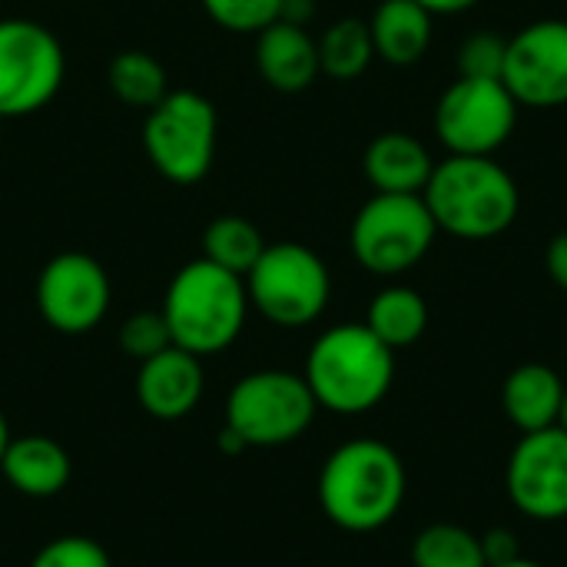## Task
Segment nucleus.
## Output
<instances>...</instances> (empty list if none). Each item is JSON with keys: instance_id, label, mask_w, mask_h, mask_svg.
Masks as SVG:
<instances>
[{"instance_id": "nucleus-15", "label": "nucleus", "mask_w": 567, "mask_h": 567, "mask_svg": "<svg viewBox=\"0 0 567 567\" xmlns=\"http://www.w3.org/2000/svg\"><path fill=\"white\" fill-rule=\"evenodd\" d=\"M256 70L279 93H302L319 70V43L306 27L276 20L256 33Z\"/></svg>"}, {"instance_id": "nucleus-19", "label": "nucleus", "mask_w": 567, "mask_h": 567, "mask_svg": "<svg viewBox=\"0 0 567 567\" xmlns=\"http://www.w3.org/2000/svg\"><path fill=\"white\" fill-rule=\"evenodd\" d=\"M375 56L392 66L419 63L432 47V13L415 0H382L369 20Z\"/></svg>"}, {"instance_id": "nucleus-28", "label": "nucleus", "mask_w": 567, "mask_h": 567, "mask_svg": "<svg viewBox=\"0 0 567 567\" xmlns=\"http://www.w3.org/2000/svg\"><path fill=\"white\" fill-rule=\"evenodd\" d=\"M30 567H113V561L100 542L83 538V535H63V538L47 542L33 555Z\"/></svg>"}, {"instance_id": "nucleus-4", "label": "nucleus", "mask_w": 567, "mask_h": 567, "mask_svg": "<svg viewBox=\"0 0 567 567\" xmlns=\"http://www.w3.org/2000/svg\"><path fill=\"white\" fill-rule=\"evenodd\" d=\"M159 312L169 326L173 346L199 359L216 355L243 336L249 316L246 279L219 269L209 259L186 262L173 276Z\"/></svg>"}, {"instance_id": "nucleus-32", "label": "nucleus", "mask_w": 567, "mask_h": 567, "mask_svg": "<svg viewBox=\"0 0 567 567\" xmlns=\"http://www.w3.org/2000/svg\"><path fill=\"white\" fill-rule=\"evenodd\" d=\"M419 7H425L432 17H452V13H465L472 10L478 0H415Z\"/></svg>"}, {"instance_id": "nucleus-5", "label": "nucleus", "mask_w": 567, "mask_h": 567, "mask_svg": "<svg viewBox=\"0 0 567 567\" xmlns=\"http://www.w3.org/2000/svg\"><path fill=\"white\" fill-rule=\"evenodd\" d=\"M319 402L309 382L286 369L243 375L226 395V425L246 449H279L309 432Z\"/></svg>"}, {"instance_id": "nucleus-27", "label": "nucleus", "mask_w": 567, "mask_h": 567, "mask_svg": "<svg viewBox=\"0 0 567 567\" xmlns=\"http://www.w3.org/2000/svg\"><path fill=\"white\" fill-rule=\"evenodd\" d=\"M505 53H508V40L498 33H472L462 40L455 66L458 76H472V80H502L505 73Z\"/></svg>"}, {"instance_id": "nucleus-18", "label": "nucleus", "mask_w": 567, "mask_h": 567, "mask_svg": "<svg viewBox=\"0 0 567 567\" xmlns=\"http://www.w3.org/2000/svg\"><path fill=\"white\" fill-rule=\"evenodd\" d=\"M362 169L375 193H425L435 159L425 143L392 130L369 143Z\"/></svg>"}, {"instance_id": "nucleus-31", "label": "nucleus", "mask_w": 567, "mask_h": 567, "mask_svg": "<svg viewBox=\"0 0 567 567\" xmlns=\"http://www.w3.org/2000/svg\"><path fill=\"white\" fill-rule=\"evenodd\" d=\"M316 13V0H282V13L279 20L286 23H296V27H306Z\"/></svg>"}, {"instance_id": "nucleus-23", "label": "nucleus", "mask_w": 567, "mask_h": 567, "mask_svg": "<svg viewBox=\"0 0 567 567\" xmlns=\"http://www.w3.org/2000/svg\"><path fill=\"white\" fill-rule=\"evenodd\" d=\"M106 83L113 96L126 106L153 110L166 93V66L146 50H123L106 66Z\"/></svg>"}, {"instance_id": "nucleus-34", "label": "nucleus", "mask_w": 567, "mask_h": 567, "mask_svg": "<svg viewBox=\"0 0 567 567\" xmlns=\"http://www.w3.org/2000/svg\"><path fill=\"white\" fill-rule=\"evenodd\" d=\"M10 425H7V415L0 412V458H3V452H7V445H10Z\"/></svg>"}, {"instance_id": "nucleus-29", "label": "nucleus", "mask_w": 567, "mask_h": 567, "mask_svg": "<svg viewBox=\"0 0 567 567\" xmlns=\"http://www.w3.org/2000/svg\"><path fill=\"white\" fill-rule=\"evenodd\" d=\"M482 551H485V565H505L522 558V542L512 528H492L482 535Z\"/></svg>"}, {"instance_id": "nucleus-33", "label": "nucleus", "mask_w": 567, "mask_h": 567, "mask_svg": "<svg viewBox=\"0 0 567 567\" xmlns=\"http://www.w3.org/2000/svg\"><path fill=\"white\" fill-rule=\"evenodd\" d=\"M219 452H226V455H239V452H246V442L229 429V425H223V432H219Z\"/></svg>"}, {"instance_id": "nucleus-17", "label": "nucleus", "mask_w": 567, "mask_h": 567, "mask_svg": "<svg viewBox=\"0 0 567 567\" xmlns=\"http://www.w3.org/2000/svg\"><path fill=\"white\" fill-rule=\"evenodd\" d=\"M0 472L23 498H53L70 485V455L47 435H20L10 439Z\"/></svg>"}, {"instance_id": "nucleus-36", "label": "nucleus", "mask_w": 567, "mask_h": 567, "mask_svg": "<svg viewBox=\"0 0 567 567\" xmlns=\"http://www.w3.org/2000/svg\"><path fill=\"white\" fill-rule=\"evenodd\" d=\"M558 425L567 432V389H565V405H561V419H558Z\"/></svg>"}, {"instance_id": "nucleus-7", "label": "nucleus", "mask_w": 567, "mask_h": 567, "mask_svg": "<svg viewBox=\"0 0 567 567\" xmlns=\"http://www.w3.org/2000/svg\"><path fill=\"white\" fill-rule=\"evenodd\" d=\"M435 236L439 226L422 193H375L355 213L349 246L362 269L402 276L429 256Z\"/></svg>"}, {"instance_id": "nucleus-2", "label": "nucleus", "mask_w": 567, "mask_h": 567, "mask_svg": "<svg viewBox=\"0 0 567 567\" xmlns=\"http://www.w3.org/2000/svg\"><path fill=\"white\" fill-rule=\"evenodd\" d=\"M439 233L455 239H495L508 233L522 213L515 176L495 156H452L435 163L422 193Z\"/></svg>"}, {"instance_id": "nucleus-30", "label": "nucleus", "mask_w": 567, "mask_h": 567, "mask_svg": "<svg viewBox=\"0 0 567 567\" xmlns=\"http://www.w3.org/2000/svg\"><path fill=\"white\" fill-rule=\"evenodd\" d=\"M545 266L555 279V286H561L567 292V229L558 233L551 243H548V252H545Z\"/></svg>"}, {"instance_id": "nucleus-13", "label": "nucleus", "mask_w": 567, "mask_h": 567, "mask_svg": "<svg viewBox=\"0 0 567 567\" xmlns=\"http://www.w3.org/2000/svg\"><path fill=\"white\" fill-rule=\"evenodd\" d=\"M505 492L535 522L567 518V432L561 425L522 435L505 468Z\"/></svg>"}, {"instance_id": "nucleus-10", "label": "nucleus", "mask_w": 567, "mask_h": 567, "mask_svg": "<svg viewBox=\"0 0 567 567\" xmlns=\"http://www.w3.org/2000/svg\"><path fill=\"white\" fill-rule=\"evenodd\" d=\"M518 100L505 80L458 76L435 103V133L452 156H495L515 133Z\"/></svg>"}, {"instance_id": "nucleus-6", "label": "nucleus", "mask_w": 567, "mask_h": 567, "mask_svg": "<svg viewBox=\"0 0 567 567\" xmlns=\"http://www.w3.org/2000/svg\"><path fill=\"white\" fill-rule=\"evenodd\" d=\"M246 296L249 306L272 326L302 329L326 312L332 299V276L322 256L312 252L309 246L272 243L249 269Z\"/></svg>"}, {"instance_id": "nucleus-9", "label": "nucleus", "mask_w": 567, "mask_h": 567, "mask_svg": "<svg viewBox=\"0 0 567 567\" xmlns=\"http://www.w3.org/2000/svg\"><path fill=\"white\" fill-rule=\"evenodd\" d=\"M60 40L37 20H0V120L43 110L63 86Z\"/></svg>"}, {"instance_id": "nucleus-8", "label": "nucleus", "mask_w": 567, "mask_h": 567, "mask_svg": "<svg viewBox=\"0 0 567 567\" xmlns=\"http://www.w3.org/2000/svg\"><path fill=\"white\" fill-rule=\"evenodd\" d=\"M216 106L196 90H169L143 123V150L153 169L176 183H199L216 159Z\"/></svg>"}, {"instance_id": "nucleus-20", "label": "nucleus", "mask_w": 567, "mask_h": 567, "mask_svg": "<svg viewBox=\"0 0 567 567\" xmlns=\"http://www.w3.org/2000/svg\"><path fill=\"white\" fill-rule=\"evenodd\" d=\"M365 326L375 339H382L392 352L415 346L429 329V306L409 286H385L375 292L365 312Z\"/></svg>"}, {"instance_id": "nucleus-14", "label": "nucleus", "mask_w": 567, "mask_h": 567, "mask_svg": "<svg viewBox=\"0 0 567 567\" xmlns=\"http://www.w3.org/2000/svg\"><path fill=\"white\" fill-rule=\"evenodd\" d=\"M203 362L199 355L169 346L159 355L140 362L136 372V399L143 405V412L156 422H179L186 419L199 399H203Z\"/></svg>"}, {"instance_id": "nucleus-35", "label": "nucleus", "mask_w": 567, "mask_h": 567, "mask_svg": "<svg viewBox=\"0 0 567 567\" xmlns=\"http://www.w3.org/2000/svg\"><path fill=\"white\" fill-rule=\"evenodd\" d=\"M492 567H545V565H538V561H532V558H515V561H505V565H492Z\"/></svg>"}, {"instance_id": "nucleus-11", "label": "nucleus", "mask_w": 567, "mask_h": 567, "mask_svg": "<svg viewBox=\"0 0 567 567\" xmlns=\"http://www.w3.org/2000/svg\"><path fill=\"white\" fill-rule=\"evenodd\" d=\"M113 289L106 269L86 252L53 256L37 279V309L53 332L86 336L110 309Z\"/></svg>"}, {"instance_id": "nucleus-3", "label": "nucleus", "mask_w": 567, "mask_h": 567, "mask_svg": "<svg viewBox=\"0 0 567 567\" xmlns=\"http://www.w3.org/2000/svg\"><path fill=\"white\" fill-rule=\"evenodd\" d=\"M302 379L309 382L319 409L362 415L389 395L395 382V352L375 339L365 322L332 326L312 342Z\"/></svg>"}, {"instance_id": "nucleus-25", "label": "nucleus", "mask_w": 567, "mask_h": 567, "mask_svg": "<svg viewBox=\"0 0 567 567\" xmlns=\"http://www.w3.org/2000/svg\"><path fill=\"white\" fill-rule=\"evenodd\" d=\"M203 10L229 33H259L279 20L282 0H199Z\"/></svg>"}, {"instance_id": "nucleus-22", "label": "nucleus", "mask_w": 567, "mask_h": 567, "mask_svg": "<svg viewBox=\"0 0 567 567\" xmlns=\"http://www.w3.org/2000/svg\"><path fill=\"white\" fill-rule=\"evenodd\" d=\"M319 70L329 73L332 80H355L369 70L375 47H372V30L359 17H342L336 20L319 40Z\"/></svg>"}, {"instance_id": "nucleus-16", "label": "nucleus", "mask_w": 567, "mask_h": 567, "mask_svg": "<svg viewBox=\"0 0 567 567\" xmlns=\"http://www.w3.org/2000/svg\"><path fill=\"white\" fill-rule=\"evenodd\" d=\"M565 382L561 375L545 365V362H525L518 369L508 372L505 385H502V409L505 419L522 432H542V429H555L561 419V405H565Z\"/></svg>"}, {"instance_id": "nucleus-26", "label": "nucleus", "mask_w": 567, "mask_h": 567, "mask_svg": "<svg viewBox=\"0 0 567 567\" xmlns=\"http://www.w3.org/2000/svg\"><path fill=\"white\" fill-rule=\"evenodd\" d=\"M169 346H173V336H169V326H166L159 309L133 312L120 326V349H123V355H130L136 362H146V359L159 355Z\"/></svg>"}, {"instance_id": "nucleus-1", "label": "nucleus", "mask_w": 567, "mask_h": 567, "mask_svg": "<svg viewBox=\"0 0 567 567\" xmlns=\"http://www.w3.org/2000/svg\"><path fill=\"white\" fill-rule=\"evenodd\" d=\"M409 475L399 452L379 439L339 445L319 472V505L326 518L352 535L385 528L405 502Z\"/></svg>"}, {"instance_id": "nucleus-21", "label": "nucleus", "mask_w": 567, "mask_h": 567, "mask_svg": "<svg viewBox=\"0 0 567 567\" xmlns=\"http://www.w3.org/2000/svg\"><path fill=\"white\" fill-rule=\"evenodd\" d=\"M262 249H266L262 233L243 216H219L203 233V259L216 262L219 269H226L239 279L249 276V269L259 262Z\"/></svg>"}, {"instance_id": "nucleus-12", "label": "nucleus", "mask_w": 567, "mask_h": 567, "mask_svg": "<svg viewBox=\"0 0 567 567\" xmlns=\"http://www.w3.org/2000/svg\"><path fill=\"white\" fill-rule=\"evenodd\" d=\"M505 86L518 106L551 110L567 103V20H535L508 40Z\"/></svg>"}, {"instance_id": "nucleus-24", "label": "nucleus", "mask_w": 567, "mask_h": 567, "mask_svg": "<svg viewBox=\"0 0 567 567\" xmlns=\"http://www.w3.org/2000/svg\"><path fill=\"white\" fill-rule=\"evenodd\" d=\"M412 567H488L482 538L462 525H429L412 545Z\"/></svg>"}]
</instances>
